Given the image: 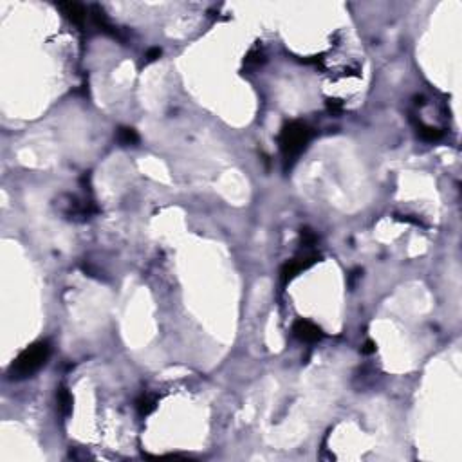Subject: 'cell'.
<instances>
[{"label": "cell", "mask_w": 462, "mask_h": 462, "mask_svg": "<svg viewBox=\"0 0 462 462\" xmlns=\"http://www.w3.org/2000/svg\"><path fill=\"white\" fill-rule=\"evenodd\" d=\"M49 354H51V347H49L47 341H40V343L31 345L29 349H25L18 358L14 359V363L11 365L9 376L13 379L31 377L34 372H38L45 365Z\"/></svg>", "instance_id": "obj_1"}, {"label": "cell", "mask_w": 462, "mask_h": 462, "mask_svg": "<svg viewBox=\"0 0 462 462\" xmlns=\"http://www.w3.org/2000/svg\"><path fill=\"white\" fill-rule=\"evenodd\" d=\"M311 139V128L300 121H292L282 128L280 134V148L285 159H296L303 152Z\"/></svg>", "instance_id": "obj_2"}, {"label": "cell", "mask_w": 462, "mask_h": 462, "mask_svg": "<svg viewBox=\"0 0 462 462\" xmlns=\"http://www.w3.org/2000/svg\"><path fill=\"white\" fill-rule=\"evenodd\" d=\"M292 332L296 336L298 340L307 341V343H314V341L321 340L323 338V332L318 325H314L312 321L309 320H298L294 321L292 325Z\"/></svg>", "instance_id": "obj_3"}, {"label": "cell", "mask_w": 462, "mask_h": 462, "mask_svg": "<svg viewBox=\"0 0 462 462\" xmlns=\"http://www.w3.org/2000/svg\"><path fill=\"white\" fill-rule=\"evenodd\" d=\"M58 9H61V13L65 14L67 18L71 20L72 24L81 25L85 22L87 16V9L81 4H76V2H67V4H58Z\"/></svg>", "instance_id": "obj_4"}, {"label": "cell", "mask_w": 462, "mask_h": 462, "mask_svg": "<svg viewBox=\"0 0 462 462\" xmlns=\"http://www.w3.org/2000/svg\"><path fill=\"white\" fill-rule=\"evenodd\" d=\"M116 139H118L123 146H130V145H136V143L139 141V136L136 134L134 128L121 127V128H118V132H116Z\"/></svg>", "instance_id": "obj_5"}, {"label": "cell", "mask_w": 462, "mask_h": 462, "mask_svg": "<svg viewBox=\"0 0 462 462\" xmlns=\"http://www.w3.org/2000/svg\"><path fill=\"white\" fill-rule=\"evenodd\" d=\"M56 397H58V406H60L61 414L67 415L72 410V397H71V394H69V390H67V388H60Z\"/></svg>", "instance_id": "obj_6"}, {"label": "cell", "mask_w": 462, "mask_h": 462, "mask_svg": "<svg viewBox=\"0 0 462 462\" xmlns=\"http://www.w3.org/2000/svg\"><path fill=\"white\" fill-rule=\"evenodd\" d=\"M417 134H419L421 139H425V141H437V139L443 137V132H441V130H437V128H434V127H425V125H419V127H417Z\"/></svg>", "instance_id": "obj_7"}, {"label": "cell", "mask_w": 462, "mask_h": 462, "mask_svg": "<svg viewBox=\"0 0 462 462\" xmlns=\"http://www.w3.org/2000/svg\"><path fill=\"white\" fill-rule=\"evenodd\" d=\"M137 410H139V415H148L152 412L156 410V401L148 396H143L139 401H137Z\"/></svg>", "instance_id": "obj_8"}, {"label": "cell", "mask_w": 462, "mask_h": 462, "mask_svg": "<svg viewBox=\"0 0 462 462\" xmlns=\"http://www.w3.org/2000/svg\"><path fill=\"white\" fill-rule=\"evenodd\" d=\"M302 240H303V244H305L307 247H311V245L316 242V235H314L311 230H307V228H305V230H302Z\"/></svg>", "instance_id": "obj_9"}, {"label": "cell", "mask_w": 462, "mask_h": 462, "mask_svg": "<svg viewBox=\"0 0 462 462\" xmlns=\"http://www.w3.org/2000/svg\"><path fill=\"white\" fill-rule=\"evenodd\" d=\"M159 56H161V49H150V51L146 52V58H148V61H156Z\"/></svg>", "instance_id": "obj_10"}, {"label": "cell", "mask_w": 462, "mask_h": 462, "mask_svg": "<svg viewBox=\"0 0 462 462\" xmlns=\"http://www.w3.org/2000/svg\"><path fill=\"white\" fill-rule=\"evenodd\" d=\"M374 350H376V345H374V341H367V343H365V347L361 349V352H363V354H372Z\"/></svg>", "instance_id": "obj_11"}]
</instances>
